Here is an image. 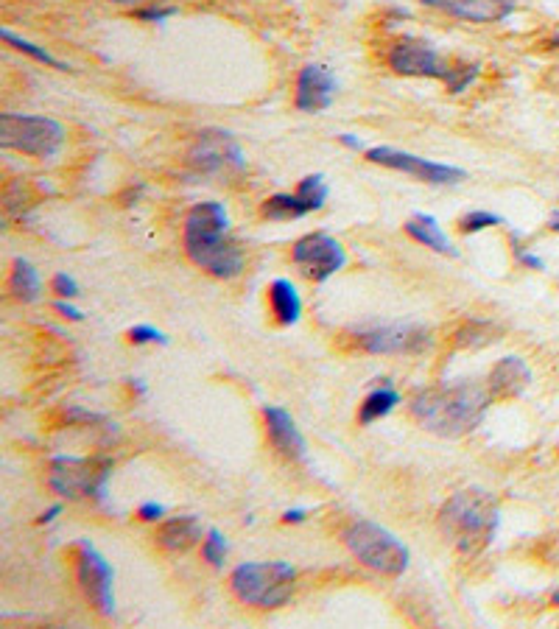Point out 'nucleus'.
<instances>
[{
  "label": "nucleus",
  "mask_w": 559,
  "mask_h": 629,
  "mask_svg": "<svg viewBox=\"0 0 559 629\" xmlns=\"http://www.w3.org/2000/svg\"><path fill=\"white\" fill-rule=\"evenodd\" d=\"M205 534V523L196 518V515H179V518L160 523V529H157V546L171 551V554H179V551H188V548L196 546Z\"/></svg>",
  "instance_id": "18"
},
{
  "label": "nucleus",
  "mask_w": 559,
  "mask_h": 629,
  "mask_svg": "<svg viewBox=\"0 0 559 629\" xmlns=\"http://www.w3.org/2000/svg\"><path fill=\"white\" fill-rule=\"evenodd\" d=\"M512 252H515V258H518L520 266H526V269H534V272H543L546 269V260L543 258H537L534 252H529V249H523L518 244V235H512Z\"/></svg>",
  "instance_id": "32"
},
{
  "label": "nucleus",
  "mask_w": 559,
  "mask_h": 629,
  "mask_svg": "<svg viewBox=\"0 0 559 629\" xmlns=\"http://www.w3.org/2000/svg\"><path fill=\"white\" fill-rule=\"evenodd\" d=\"M389 68L397 76H411V79H437L448 87V93L459 96L470 84L476 82L481 65L478 62H459L442 56L428 40L420 37H400L386 54Z\"/></svg>",
  "instance_id": "4"
},
{
  "label": "nucleus",
  "mask_w": 559,
  "mask_h": 629,
  "mask_svg": "<svg viewBox=\"0 0 559 629\" xmlns=\"http://www.w3.org/2000/svg\"><path fill=\"white\" fill-rule=\"evenodd\" d=\"M112 476V459L107 456H54L48 465L51 493L68 501L107 504V484Z\"/></svg>",
  "instance_id": "5"
},
{
  "label": "nucleus",
  "mask_w": 559,
  "mask_h": 629,
  "mask_svg": "<svg viewBox=\"0 0 559 629\" xmlns=\"http://www.w3.org/2000/svg\"><path fill=\"white\" fill-rule=\"evenodd\" d=\"M557 451H559V448H557Z\"/></svg>",
  "instance_id": "43"
},
{
  "label": "nucleus",
  "mask_w": 559,
  "mask_h": 629,
  "mask_svg": "<svg viewBox=\"0 0 559 629\" xmlns=\"http://www.w3.org/2000/svg\"><path fill=\"white\" fill-rule=\"evenodd\" d=\"M551 602H554V604H557V607H559V588L554 590V593H551Z\"/></svg>",
  "instance_id": "42"
},
{
  "label": "nucleus",
  "mask_w": 559,
  "mask_h": 629,
  "mask_svg": "<svg viewBox=\"0 0 559 629\" xmlns=\"http://www.w3.org/2000/svg\"><path fill=\"white\" fill-rule=\"evenodd\" d=\"M129 342L132 344H168L171 339L165 336L163 330H157L154 325H135V328H129Z\"/></svg>",
  "instance_id": "30"
},
{
  "label": "nucleus",
  "mask_w": 559,
  "mask_h": 629,
  "mask_svg": "<svg viewBox=\"0 0 559 629\" xmlns=\"http://www.w3.org/2000/svg\"><path fill=\"white\" fill-rule=\"evenodd\" d=\"M501 526L498 498L481 487H467L450 495L439 509V529L462 554H481L492 546Z\"/></svg>",
  "instance_id": "3"
},
{
  "label": "nucleus",
  "mask_w": 559,
  "mask_h": 629,
  "mask_svg": "<svg viewBox=\"0 0 559 629\" xmlns=\"http://www.w3.org/2000/svg\"><path fill=\"white\" fill-rule=\"evenodd\" d=\"M291 260L314 283H328L330 277L347 266V249L328 233H308L291 249Z\"/></svg>",
  "instance_id": "13"
},
{
  "label": "nucleus",
  "mask_w": 559,
  "mask_h": 629,
  "mask_svg": "<svg viewBox=\"0 0 559 629\" xmlns=\"http://www.w3.org/2000/svg\"><path fill=\"white\" fill-rule=\"evenodd\" d=\"M0 37H3V42H9L12 45L14 51H20V54H26L31 56V59H37V62H42V65H48V68H54V70H70V65H65V62H59L56 56H51L45 48H40V45H34V42H28L23 40V37H17L14 31H9V28H0Z\"/></svg>",
  "instance_id": "24"
},
{
  "label": "nucleus",
  "mask_w": 559,
  "mask_h": 629,
  "mask_svg": "<svg viewBox=\"0 0 559 629\" xmlns=\"http://www.w3.org/2000/svg\"><path fill=\"white\" fill-rule=\"evenodd\" d=\"M227 554H230V543H227V537H224L219 529H207L205 540H202V557H205L207 565H213V568H224Z\"/></svg>",
  "instance_id": "27"
},
{
  "label": "nucleus",
  "mask_w": 559,
  "mask_h": 629,
  "mask_svg": "<svg viewBox=\"0 0 559 629\" xmlns=\"http://www.w3.org/2000/svg\"><path fill=\"white\" fill-rule=\"evenodd\" d=\"M367 160L383 165V168H392V171H403V174L428 182V185H456V182L467 179V171L459 165L431 163L425 157H417L411 151L392 149V146H372V149H367Z\"/></svg>",
  "instance_id": "12"
},
{
  "label": "nucleus",
  "mask_w": 559,
  "mask_h": 629,
  "mask_svg": "<svg viewBox=\"0 0 559 629\" xmlns=\"http://www.w3.org/2000/svg\"><path fill=\"white\" fill-rule=\"evenodd\" d=\"M269 305H272L274 319L283 325V328H291L297 325L302 316V297L297 286L286 280V277H277L272 286H269Z\"/></svg>",
  "instance_id": "20"
},
{
  "label": "nucleus",
  "mask_w": 559,
  "mask_h": 629,
  "mask_svg": "<svg viewBox=\"0 0 559 629\" xmlns=\"http://www.w3.org/2000/svg\"><path fill=\"white\" fill-rule=\"evenodd\" d=\"M297 193H300L302 199L308 202V207H311V210L316 213V210H322V207H325V202H328L330 188H328V182H325V177H322V174H311V177L300 179Z\"/></svg>",
  "instance_id": "26"
},
{
  "label": "nucleus",
  "mask_w": 559,
  "mask_h": 629,
  "mask_svg": "<svg viewBox=\"0 0 559 629\" xmlns=\"http://www.w3.org/2000/svg\"><path fill=\"white\" fill-rule=\"evenodd\" d=\"M297 571L288 562H241L230 574L232 593L244 604L277 610L291 599Z\"/></svg>",
  "instance_id": "6"
},
{
  "label": "nucleus",
  "mask_w": 559,
  "mask_h": 629,
  "mask_svg": "<svg viewBox=\"0 0 559 629\" xmlns=\"http://www.w3.org/2000/svg\"><path fill=\"white\" fill-rule=\"evenodd\" d=\"M344 546L358 557L361 565L383 576H403L411 562V551L403 540H397L389 529H383L372 520H355L341 532Z\"/></svg>",
  "instance_id": "7"
},
{
  "label": "nucleus",
  "mask_w": 559,
  "mask_h": 629,
  "mask_svg": "<svg viewBox=\"0 0 559 629\" xmlns=\"http://www.w3.org/2000/svg\"><path fill=\"white\" fill-rule=\"evenodd\" d=\"M492 395L487 386L473 381L431 386L411 397L409 414L428 434L442 439H459L473 434L484 423Z\"/></svg>",
  "instance_id": "1"
},
{
  "label": "nucleus",
  "mask_w": 559,
  "mask_h": 629,
  "mask_svg": "<svg viewBox=\"0 0 559 629\" xmlns=\"http://www.w3.org/2000/svg\"><path fill=\"white\" fill-rule=\"evenodd\" d=\"M0 146L9 151H20L37 160L56 157L65 146V126L45 118V115H0Z\"/></svg>",
  "instance_id": "8"
},
{
  "label": "nucleus",
  "mask_w": 559,
  "mask_h": 629,
  "mask_svg": "<svg viewBox=\"0 0 559 629\" xmlns=\"http://www.w3.org/2000/svg\"><path fill=\"white\" fill-rule=\"evenodd\" d=\"M355 344L369 356H423L434 344V333L425 325L392 322V325L358 330Z\"/></svg>",
  "instance_id": "9"
},
{
  "label": "nucleus",
  "mask_w": 559,
  "mask_h": 629,
  "mask_svg": "<svg viewBox=\"0 0 559 629\" xmlns=\"http://www.w3.org/2000/svg\"><path fill=\"white\" fill-rule=\"evenodd\" d=\"M51 288H54L56 294L62 297V300H76L79 294H82V288H79V283L70 277V274H54V280H51Z\"/></svg>",
  "instance_id": "31"
},
{
  "label": "nucleus",
  "mask_w": 559,
  "mask_h": 629,
  "mask_svg": "<svg viewBox=\"0 0 559 629\" xmlns=\"http://www.w3.org/2000/svg\"><path fill=\"white\" fill-rule=\"evenodd\" d=\"M498 224H504V216L490 213V210H473V213L462 216V221H459V230H462L464 235H476V233H484V230H490V227H498Z\"/></svg>",
  "instance_id": "28"
},
{
  "label": "nucleus",
  "mask_w": 559,
  "mask_h": 629,
  "mask_svg": "<svg viewBox=\"0 0 559 629\" xmlns=\"http://www.w3.org/2000/svg\"><path fill=\"white\" fill-rule=\"evenodd\" d=\"M420 3L464 23H504L518 9L515 0H420Z\"/></svg>",
  "instance_id": "15"
},
{
  "label": "nucleus",
  "mask_w": 559,
  "mask_h": 629,
  "mask_svg": "<svg viewBox=\"0 0 559 629\" xmlns=\"http://www.w3.org/2000/svg\"><path fill=\"white\" fill-rule=\"evenodd\" d=\"M548 227H551L554 233H559V210H554V213H551V219H548Z\"/></svg>",
  "instance_id": "40"
},
{
  "label": "nucleus",
  "mask_w": 559,
  "mask_h": 629,
  "mask_svg": "<svg viewBox=\"0 0 559 629\" xmlns=\"http://www.w3.org/2000/svg\"><path fill=\"white\" fill-rule=\"evenodd\" d=\"M165 515V506L157 504V501H149V504H143L137 509V518L146 520V523H157V520H163Z\"/></svg>",
  "instance_id": "33"
},
{
  "label": "nucleus",
  "mask_w": 559,
  "mask_h": 629,
  "mask_svg": "<svg viewBox=\"0 0 559 629\" xmlns=\"http://www.w3.org/2000/svg\"><path fill=\"white\" fill-rule=\"evenodd\" d=\"M185 163L191 165L193 174L219 177L230 171H244V151L241 143L227 129H202L188 146Z\"/></svg>",
  "instance_id": "10"
},
{
  "label": "nucleus",
  "mask_w": 559,
  "mask_h": 629,
  "mask_svg": "<svg viewBox=\"0 0 559 629\" xmlns=\"http://www.w3.org/2000/svg\"><path fill=\"white\" fill-rule=\"evenodd\" d=\"M182 244L193 266L219 280H235L244 272V249L230 235V213L221 202H199L188 210Z\"/></svg>",
  "instance_id": "2"
},
{
  "label": "nucleus",
  "mask_w": 559,
  "mask_h": 629,
  "mask_svg": "<svg viewBox=\"0 0 559 629\" xmlns=\"http://www.w3.org/2000/svg\"><path fill=\"white\" fill-rule=\"evenodd\" d=\"M314 210L302 199L300 193H274L263 205H260V216L269 221H297L311 216Z\"/></svg>",
  "instance_id": "22"
},
{
  "label": "nucleus",
  "mask_w": 559,
  "mask_h": 629,
  "mask_svg": "<svg viewBox=\"0 0 559 629\" xmlns=\"http://www.w3.org/2000/svg\"><path fill=\"white\" fill-rule=\"evenodd\" d=\"M546 48H559V34H554V37H548Z\"/></svg>",
  "instance_id": "41"
},
{
  "label": "nucleus",
  "mask_w": 559,
  "mask_h": 629,
  "mask_svg": "<svg viewBox=\"0 0 559 629\" xmlns=\"http://www.w3.org/2000/svg\"><path fill=\"white\" fill-rule=\"evenodd\" d=\"M110 3H118V6H129V9L135 12V9H143V6H154V3H165V0H110Z\"/></svg>",
  "instance_id": "35"
},
{
  "label": "nucleus",
  "mask_w": 559,
  "mask_h": 629,
  "mask_svg": "<svg viewBox=\"0 0 559 629\" xmlns=\"http://www.w3.org/2000/svg\"><path fill=\"white\" fill-rule=\"evenodd\" d=\"M126 383H129V389H132V392H135L137 397H146V395H149V386H146V383L140 381V378H129V381H126Z\"/></svg>",
  "instance_id": "39"
},
{
  "label": "nucleus",
  "mask_w": 559,
  "mask_h": 629,
  "mask_svg": "<svg viewBox=\"0 0 559 629\" xmlns=\"http://www.w3.org/2000/svg\"><path fill=\"white\" fill-rule=\"evenodd\" d=\"M54 311L59 316H65V319H70V322H84L82 311H79V308H76V305H73V302H70V300H62V297H59V300L54 302Z\"/></svg>",
  "instance_id": "34"
},
{
  "label": "nucleus",
  "mask_w": 559,
  "mask_h": 629,
  "mask_svg": "<svg viewBox=\"0 0 559 629\" xmlns=\"http://www.w3.org/2000/svg\"><path fill=\"white\" fill-rule=\"evenodd\" d=\"M495 333H498L495 325L473 319V322H467V325L456 333V344H459L462 350H476V347H484V344L495 342V339H498Z\"/></svg>",
  "instance_id": "25"
},
{
  "label": "nucleus",
  "mask_w": 559,
  "mask_h": 629,
  "mask_svg": "<svg viewBox=\"0 0 559 629\" xmlns=\"http://www.w3.org/2000/svg\"><path fill=\"white\" fill-rule=\"evenodd\" d=\"M266 420V434L272 448L280 456H286L288 462H308V442L302 437V431L294 423V417L280 406H266L263 409Z\"/></svg>",
  "instance_id": "16"
},
{
  "label": "nucleus",
  "mask_w": 559,
  "mask_h": 629,
  "mask_svg": "<svg viewBox=\"0 0 559 629\" xmlns=\"http://www.w3.org/2000/svg\"><path fill=\"white\" fill-rule=\"evenodd\" d=\"M59 515H62V504H56V506H51L48 512H42L37 523H40V526H48V523H54V520L59 518Z\"/></svg>",
  "instance_id": "36"
},
{
  "label": "nucleus",
  "mask_w": 559,
  "mask_h": 629,
  "mask_svg": "<svg viewBox=\"0 0 559 629\" xmlns=\"http://www.w3.org/2000/svg\"><path fill=\"white\" fill-rule=\"evenodd\" d=\"M336 90H339V82H336V73L328 65H305L297 76L294 107L300 112L330 110Z\"/></svg>",
  "instance_id": "14"
},
{
  "label": "nucleus",
  "mask_w": 559,
  "mask_h": 629,
  "mask_svg": "<svg viewBox=\"0 0 559 629\" xmlns=\"http://www.w3.org/2000/svg\"><path fill=\"white\" fill-rule=\"evenodd\" d=\"M9 291L20 302H37L40 300V272L28 263L26 258H14L12 274H9Z\"/></svg>",
  "instance_id": "23"
},
{
  "label": "nucleus",
  "mask_w": 559,
  "mask_h": 629,
  "mask_svg": "<svg viewBox=\"0 0 559 629\" xmlns=\"http://www.w3.org/2000/svg\"><path fill=\"white\" fill-rule=\"evenodd\" d=\"M179 12V6L174 3H154V6H143V9H135V17L140 23H165L168 17H174Z\"/></svg>",
  "instance_id": "29"
},
{
  "label": "nucleus",
  "mask_w": 559,
  "mask_h": 629,
  "mask_svg": "<svg viewBox=\"0 0 559 629\" xmlns=\"http://www.w3.org/2000/svg\"><path fill=\"white\" fill-rule=\"evenodd\" d=\"M283 520H286V523H305V520H308V512H305V509H288L286 515H283Z\"/></svg>",
  "instance_id": "37"
},
{
  "label": "nucleus",
  "mask_w": 559,
  "mask_h": 629,
  "mask_svg": "<svg viewBox=\"0 0 559 629\" xmlns=\"http://www.w3.org/2000/svg\"><path fill=\"white\" fill-rule=\"evenodd\" d=\"M339 140H341V146H347L350 151H364V143H361L355 135H341Z\"/></svg>",
  "instance_id": "38"
},
{
  "label": "nucleus",
  "mask_w": 559,
  "mask_h": 629,
  "mask_svg": "<svg viewBox=\"0 0 559 629\" xmlns=\"http://www.w3.org/2000/svg\"><path fill=\"white\" fill-rule=\"evenodd\" d=\"M76 574L87 602L96 607L98 616H115V571L90 540L76 543Z\"/></svg>",
  "instance_id": "11"
},
{
  "label": "nucleus",
  "mask_w": 559,
  "mask_h": 629,
  "mask_svg": "<svg viewBox=\"0 0 559 629\" xmlns=\"http://www.w3.org/2000/svg\"><path fill=\"white\" fill-rule=\"evenodd\" d=\"M397 403H400V392L392 386V381H383L378 389H372V392L364 397V403H361V409H358V423L361 425L378 423V420L389 417V414L397 409Z\"/></svg>",
  "instance_id": "21"
},
{
  "label": "nucleus",
  "mask_w": 559,
  "mask_h": 629,
  "mask_svg": "<svg viewBox=\"0 0 559 629\" xmlns=\"http://www.w3.org/2000/svg\"><path fill=\"white\" fill-rule=\"evenodd\" d=\"M403 230H406V235H409L411 241H417L420 247L434 249L437 255H445V258H459V249L450 241L448 233L439 227V221L434 219V216H428V213H414V216L403 224Z\"/></svg>",
  "instance_id": "19"
},
{
  "label": "nucleus",
  "mask_w": 559,
  "mask_h": 629,
  "mask_svg": "<svg viewBox=\"0 0 559 629\" xmlns=\"http://www.w3.org/2000/svg\"><path fill=\"white\" fill-rule=\"evenodd\" d=\"M532 383V367L520 356H504L490 372V389L492 400H512V397L523 395Z\"/></svg>",
  "instance_id": "17"
}]
</instances>
